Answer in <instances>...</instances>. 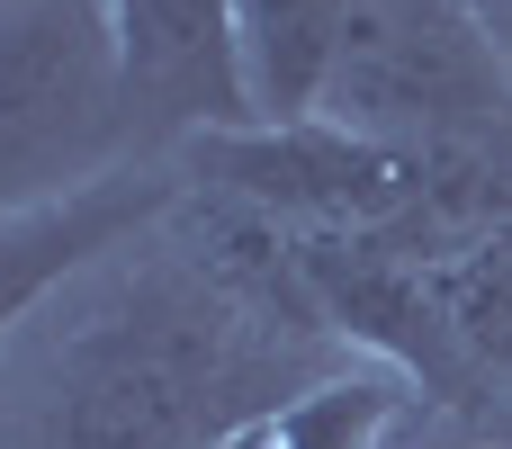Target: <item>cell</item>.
Instances as JSON below:
<instances>
[{"instance_id": "7a4b0ae2", "label": "cell", "mask_w": 512, "mask_h": 449, "mask_svg": "<svg viewBox=\"0 0 512 449\" xmlns=\"http://www.w3.org/2000/svg\"><path fill=\"white\" fill-rule=\"evenodd\" d=\"M315 117L387 153H504L512 63L459 0H351Z\"/></svg>"}, {"instance_id": "8992f818", "label": "cell", "mask_w": 512, "mask_h": 449, "mask_svg": "<svg viewBox=\"0 0 512 449\" xmlns=\"http://www.w3.org/2000/svg\"><path fill=\"white\" fill-rule=\"evenodd\" d=\"M297 270L324 306V324L351 342V351H378L396 378H414L432 405H477V369L459 360L441 306H432V279L414 252H396L387 234H297Z\"/></svg>"}, {"instance_id": "8fae6325", "label": "cell", "mask_w": 512, "mask_h": 449, "mask_svg": "<svg viewBox=\"0 0 512 449\" xmlns=\"http://www.w3.org/2000/svg\"><path fill=\"white\" fill-rule=\"evenodd\" d=\"M459 9H468V18H477V27L495 36V54L512 63V0H459Z\"/></svg>"}, {"instance_id": "9c48e42d", "label": "cell", "mask_w": 512, "mask_h": 449, "mask_svg": "<svg viewBox=\"0 0 512 449\" xmlns=\"http://www.w3.org/2000/svg\"><path fill=\"white\" fill-rule=\"evenodd\" d=\"M423 279H432V306H441L459 360L477 369V387H486V396L512 387V225L459 243V252L432 261Z\"/></svg>"}, {"instance_id": "30bf717a", "label": "cell", "mask_w": 512, "mask_h": 449, "mask_svg": "<svg viewBox=\"0 0 512 449\" xmlns=\"http://www.w3.org/2000/svg\"><path fill=\"white\" fill-rule=\"evenodd\" d=\"M396 414H405L396 369H342V378L306 387L288 414H270V449H378Z\"/></svg>"}, {"instance_id": "6da1fadb", "label": "cell", "mask_w": 512, "mask_h": 449, "mask_svg": "<svg viewBox=\"0 0 512 449\" xmlns=\"http://www.w3.org/2000/svg\"><path fill=\"white\" fill-rule=\"evenodd\" d=\"M297 234L180 189L162 225L63 279L0 351V449H216L342 378Z\"/></svg>"}, {"instance_id": "52a82bcc", "label": "cell", "mask_w": 512, "mask_h": 449, "mask_svg": "<svg viewBox=\"0 0 512 449\" xmlns=\"http://www.w3.org/2000/svg\"><path fill=\"white\" fill-rule=\"evenodd\" d=\"M180 189H189L180 162H117L108 180L54 198V207H36V216H9V225H0V351H9V333H18L63 279H81L90 261H108L117 243H135L144 225H162V216L180 207Z\"/></svg>"}, {"instance_id": "277c9868", "label": "cell", "mask_w": 512, "mask_h": 449, "mask_svg": "<svg viewBox=\"0 0 512 449\" xmlns=\"http://www.w3.org/2000/svg\"><path fill=\"white\" fill-rule=\"evenodd\" d=\"M189 189H216L288 234H387L423 207V171L414 153L360 144L324 117L306 126H234V135H198L180 144Z\"/></svg>"}, {"instance_id": "ba28073f", "label": "cell", "mask_w": 512, "mask_h": 449, "mask_svg": "<svg viewBox=\"0 0 512 449\" xmlns=\"http://www.w3.org/2000/svg\"><path fill=\"white\" fill-rule=\"evenodd\" d=\"M342 27H351V0H234V45H243L261 126H306L324 108Z\"/></svg>"}, {"instance_id": "5b68a950", "label": "cell", "mask_w": 512, "mask_h": 449, "mask_svg": "<svg viewBox=\"0 0 512 449\" xmlns=\"http://www.w3.org/2000/svg\"><path fill=\"white\" fill-rule=\"evenodd\" d=\"M117 18V117L135 162H180L198 135L261 126L243 45H234V0H108Z\"/></svg>"}, {"instance_id": "7c38bea8", "label": "cell", "mask_w": 512, "mask_h": 449, "mask_svg": "<svg viewBox=\"0 0 512 449\" xmlns=\"http://www.w3.org/2000/svg\"><path fill=\"white\" fill-rule=\"evenodd\" d=\"M216 449H270V423H252V432H234V441H216Z\"/></svg>"}, {"instance_id": "3957f363", "label": "cell", "mask_w": 512, "mask_h": 449, "mask_svg": "<svg viewBox=\"0 0 512 449\" xmlns=\"http://www.w3.org/2000/svg\"><path fill=\"white\" fill-rule=\"evenodd\" d=\"M126 153L108 0H0V225L36 216Z\"/></svg>"}]
</instances>
